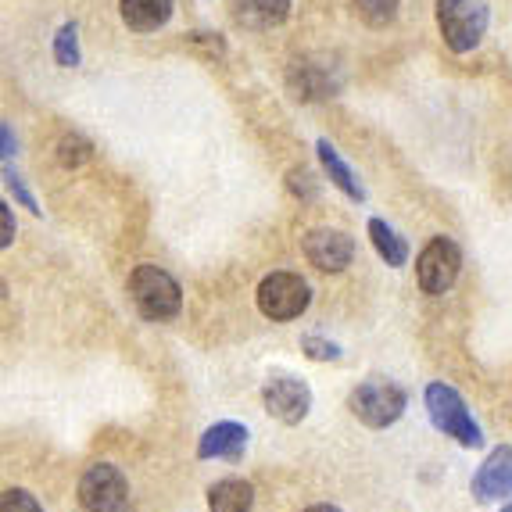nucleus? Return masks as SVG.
I'll return each instance as SVG.
<instances>
[{
    "label": "nucleus",
    "instance_id": "15",
    "mask_svg": "<svg viewBox=\"0 0 512 512\" xmlns=\"http://www.w3.org/2000/svg\"><path fill=\"white\" fill-rule=\"evenodd\" d=\"M369 240H373L376 255L384 258L391 269H402V265H409V244H405V237L394 226H387L384 219H369Z\"/></svg>",
    "mask_w": 512,
    "mask_h": 512
},
{
    "label": "nucleus",
    "instance_id": "4",
    "mask_svg": "<svg viewBox=\"0 0 512 512\" xmlns=\"http://www.w3.org/2000/svg\"><path fill=\"white\" fill-rule=\"evenodd\" d=\"M487 4L484 0H437V29H441L448 51L470 54L480 47L487 33Z\"/></svg>",
    "mask_w": 512,
    "mask_h": 512
},
{
    "label": "nucleus",
    "instance_id": "8",
    "mask_svg": "<svg viewBox=\"0 0 512 512\" xmlns=\"http://www.w3.org/2000/svg\"><path fill=\"white\" fill-rule=\"evenodd\" d=\"M262 405L265 412L283 423V427H298L305 423L308 412H312V387L298 376H269L262 387Z\"/></svg>",
    "mask_w": 512,
    "mask_h": 512
},
{
    "label": "nucleus",
    "instance_id": "27",
    "mask_svg": "<svg viewBox=\"0 0 512 512\" xmlns=\"http://www.w3.org/2000/svg\"><path fill=\"white\" fill-rule=\"evenodd\" d=\"M502 512H512V502H509V505H502Z\"/></svg>",
    "mask_w": 512,
    "mask_h": 512
},
{
    "label": "nucleus",
    "instance_id": "7",
    "mask_svg": "<svg viewBox=\"0 0 512 512\" xmlns=\"http://www.w3.org/2000/svg\"><path fill=\"white\" fill-rule=\"evenodd\" d=\"M462 273V251L452 237H434L416 258V280L419 291L430 298H441L455 287Z\"/></svg>",
    "mask_w": 512,
    "mask_h": 512
},
{
    "label": "nucleus",
    "instance_id": "5",
    "mask_svg": "<svg viewBox=\"0 0 512 512\" xmlns=\"http://www.w3.org/2000/svg\"><path fill=\"white\" fill-rule=\"evenodd\" d=\"M258 312L273 323H291L312 305V287L298 273H269L255 291Z\"/></svg>",
    "mask_w": 512,
    "mask_h": 512
},
{
    "label": "nucleus",
    "instance_id": "3",
    "mask_svg": "<svg viewBox=\"0 0 512 512\" xmlns=\"http://www.w3.org/2000/svg\"><path fill=\"white\" fill-rule=\"evenodd\" d=\"M129 298H133L140 316L151 323H169L183 308V291L176 276H169L158 265H137L129 273Z\"/></svg>",
    "mask_w": 512,
    "mask_h": 512
},
{
    "label": "nucleus",
    "instance_id": "1",
    "mask_svg": "<svg viewBox=\"0 0 512 512\" xmlns=\"http://www.w3.org/2000/svg\"><path fill=\"white\" fill-rule=\"evenodd\" d=\"M348 409L362 427L387 430L405 416V409H409V394H405L402 384H394V380H387V376H369V380H362L359 387H351Z\"/></svg>",
    "mask_w": 512,
    "mask_h": 512
},
{
    "label": "nucleus",
    "instance_id": "19",
    "mask_svg": "<svg viewBox=\"0 0 512 512\" xmlns=\"http://www.w3.org/2000/svg\"><path fill=\"white\" fill-rule=\"evenodd\" d=\"M301 351H305L312 362H341L344 359L341 344L326 341V337H319V333H305V337H301Z\"/></svg>",
    "mask_w": 512,
    "mask_h": 512
},
{
    "label": "nucleus",
    "instance_id": "26",
    "mask_svg": "<svg viewBox=\"0 0 512 512\" xmlns=\"http://www.w3.org/2000/svg\"><path fill=\"white\" fill-rule=\"evenodd\" d=\"M4 154H11V129L4 126Z\"/></svg>",
    "mask_w": 512,
    "mask_h": 512
},
{
    "label": "nucleus",
    "instance_id": "23",
    "mask_svg": "<svg viewBox=\"0 0 512 512\" xmlns=\"http://www.w3.org/2000/svg\"><path fill=\"white\" fill-rule=\"evenodd\" d=\"M291 190L294 194H305V197H312L316 194V183H312V172H305V169H294L291 172Z\"/></svg>",
    "mask_w": 512,
    "mask_h": 512
},
{
    "label": "nucleus",
    "instance_id": "9",
    "mask_svg": "<svg viewBox=\"0 0 512 512\" xmlns=\"http://www.w3.org/2000/svg\"><path fill=\"white\" fill-rule=\"evenodd\" d=\"M301 251H305L308 265H316L319 273H344L355 258V240L344 230L319 226V230H308L301 237Z\"/></svg>",
    "mask_w": 512,
    "mask_h": 512
},
{
    "label": "nucleus",
    "instance_id": "17",
    "mask_svg": "<svg viewBox=\"0 0 512 512\" xmlns=\"http://www.w3.org/2000/svg\"><path fill=\"white\" fill-rule=\"evenodd\" d=\"M398 4H402V0H355V11H359V18L366 26L380 29V26H387V22H394Z\"/></svg>",
    "mask_w": 512,
    "mask_h": 512
},
{
    "label": "nucleus",
    "instance_id": "11",
    "mask_svg": "<svg viewBox=\"0 0 512 512\" xmlns=\"http://www.w3.org/2000/svg\"><path fill=\"white\" fill-rule=\"evenodd\" d=\"M248 427L244 423H233V419H219L205 434L197 437V459L201 462H212V459H226V462H237L244 459L248 452Z\"/></svg>",
    "mask_w": 512,
    "mask_h": 512
},
{
    "label": "nucleus",
    "instance_id": "2",
    "mask_svg": "<svg viewBox=\"0 0 512 512\" xmlns=\"http://www.w3.org/2000/svg\"><path fill=\"white\" fill-rule=\"evenodd\" d=\"M423 405H427V416L434 423V430H441L444 437H452L462 448H484V430L473 419L466 398L452 384H441V380L430 384L423 391Z\"/></svg>",
    "mask_w": 512,
    "mask_h": 512
},
{
    "label": "nucleus",
    "instance_id": "6",
    "mask_svg": "<svg viewBox=\"0 0 512 512\" xmlns=\"http://www.w3.org/2000/svg\"><path fill=\"white\" fill-rule=\"evenodd\" d=\"M76 495L83 512H129V480L111 462H94L79 477Z\"/></svg>",
    "mask_w": 512,
    "mask_h": 512
},
{
    "label": "nucleus",
    "instance_id": "18",
    "mask_svg": "<svg viewBox=\"0 0 512 512\" xmlns=\"http://www.w3.org/2000/svg\"><path fill=\"white\" fill-rule=\"evenodd\" d=\"M54 58H58V65H65V69H76L79 65V29L72 26H61L58 36H54Z\"/></svg>",
    "mask_w": 512,
    "mask_h": 512
},
{
    "label": "nucleus",
    "instance_id": "12",
    "mask_svg": "<svg viewBox=\"0 0 512 512\" xmlns=\"http://www.w3.org/2000/svg\"><path fill=\"white\" fill-rule=\"evenodd\" d=\"M208 512H251L255 509V484L244 477H222L208 487Z\"/></svg>",
    "mask_w": 512,
    "mask_h": 512
},
{
    "label": "nucleus",
    "instance_id": "22",
    "mask_svg": "<svg viewBox=\"0 0 512 512\" xmlns=\"http://www.w3.org/2000/svg\"><path fill=\"white\" fill-rule=\"evenodd\" d=\"M4 183H8V190L11 194L22 201V208H29L33 215H40V208H36V201H33V194L26 190V183H22V176L18 172H11V165H4Z\"/></svg>",
    "mask_w": 512,
    "mask_h": 512
},
{
    "label": "nucleus",
    "instance_id": "16",
    "mask_svg": "<svg viewBox=\"0 0 512 512\" xmlns=\"http://www.w3.org/2000/svg\"><path fill=\"white\" fill-rule=\"evenodd\" d=\"M237 8L248 26H280L291 15V0H237Z\"/></svg>",
    "mask_w": 512,
    "mask_h": 512
},
{
    "label": "nucleus",
    "instance_id": "13",
    "mask_svg": "<svg viewBox=\"0 0 512 512\" xmlns=\"http://www.w3.org/2000/svg\"><path fill=\"white\" fill-rule=\"evenodd\" d=\"M119 15L133 33H158L172 18V0H119Z\"/></svg>",
    "mask_w": 512,
    "mask_h": 512
},
{
    "label": "nucleus",
    "instance_id": "24",
    "mask_svg": "<svg viewBox=\"0 0 512 512\" xmlns=\"http://www.w3.org/2000/svg\"><path fill=\"white\" fill-rule=\"evenodd\" d=\"M0 219H4V237H0V244L11 248V240H15V226H11V208L8 205H0Z\"/></svg>",
    "mask_w": 512,
    "mask_h": 512
},
{
    "label": "nucleus",
    "instance_id": "25",
    "mask_svg": "<svg viewBox=\"0 0 512 512\" xmlns=\"http://www.w3.org/2000/svg\"><path fill=\"white\" fill-rule=\"evenodd\" d=\"M301 512H341L337 505H330V502H316V505H308V509H301Z\"/></svg>",
    "mask_w": 512,
    "mask_h": 512
},
{
    "label": "nucleus",
    "instance_id": "14",
    "mask_svg": "<svg viewBox=\"0 0 512 512\" xmlns=\"http://www.w3.org/2000/svg\"><path fill=\"white\" fill-rule=\"evenodd\" d=\"M316 151H319V162H323V169H326V176H330L333 187L341 190L344 197H351V201H366V187H362L359 176L351 172V165L337 154V147H333L330 140H319Z\"/></svg>",
    "mask_w": 512,
    "mask_h": 512
},
{
    "label": "nucleus",
    "instance_id": "20",
    "mask_svg": "<svg viewBox=\"0 0 512 512\" xmlns=\"http://www.w3.org/2000/svg\"><path fill=\"white\" fill-rule=\"evenodd\" d=\"M0 512H43V505L36 502V495L26 491V487H8L0 495Z\"/></svg>",
    "mask_w": 512,
    "mask_h": 512
},
{
    "label": "nucleus",
    "instance_id": "10",
    "mask_svg": "<svg viewBox=\"0 0 512 512\" xmlns=\"http://www.w3.org/2000/svg\"><path fill=\"white\" fill-rule=\"evenodd\" d=\"M470 491L480 505L512 498V444H498L495 452L480 462V470L470 480Z\"/></svg>",
    "mask_w": 512,
    "mask_h": 512
},
{
    "label": "nucleus",
    "instance_id": "21",
    "mask_svg": "<svg viewBox=\"0 0 512 512\" xmlns=\"http://www.w3.org/2000/svg\"><path fill=\"white\" fill-rule=\"evenodd\" d=\"M86 158H90V144H86L83 137H65L58 144V162L65 165V169H76Z\"/></svg>",
    "mask_w": 512,
    "mask_h": 512
}]
</instances>
